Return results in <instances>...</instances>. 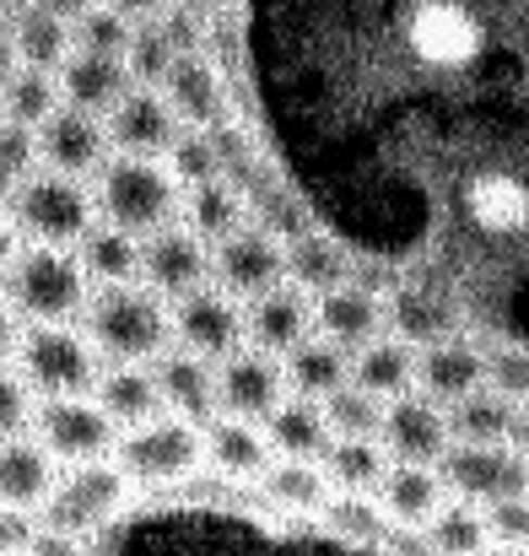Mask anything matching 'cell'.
<instances>
[{"mask_svg":"<svg viewBox=\"0 0 529 556\" xmlns=\"http://www.w3.org/2000/svg\"><path fill=\"white\" fill-rule=\"evenodd\" d=\"M443 503H449L443 476L427 465H389V476L378 486V508H383L389 530H427L443 514Z\"/></svg>","mask_w":529,"mask_h":556,"instance_id":"cell-25","label":"cell"},{"mask_svg":"<svg viewBox=\"0 0 529 556\" xmlns=\"http://www.w3.org/2000/svg\"><path fill=\"white\" fill-rule=\"evenodd\" d=\"M205 465L227 481H260L276 454H270V438L265 427H249V421H227V416H211L205 421Z\"/></svg>","mask_w":529,"mask_h":556,"instance_id":"cell-28","label":"cell"},{"mask_svg":"<svg viewBox=\"0 0 529 556\" xmlns=\"http://www.w3.org/2000/svg\"><path fill=\"white\" fill-rule=\"evenodd\" d=\"M438 476H443V492L454 503H470V508H497V503L529 492V459L514 443H503V448H465V443H454L438 459Z\"/></svg>","mask_w":529,"mask_h":556,"instance_id":"cell-8","label":"cell"},{"mask_svg":"<svg viewBox=\"0 0 529 556\" xmlns=\"http://www.w3.org/2000/svg\"><path fill=\"white\" fill-rule=\"evenodd\" d=\"M514 421H519V405L503 400L497 389H476L459 405H449V438L465 443V448H503V443H514Z\"/></svg>","mask_w":529,"mask_h":556,"instance_id":"cell-31","label":"cell"},{"mask_svg":"<svg viewBox=\"0 0 529 556\" xmlns=\"http://www.w3.org/2000/svg\"><path fill=\"white\" fill-rule=\"evenodd\" d=\"M389 465H427L438 470V459L454 448L449 438V410L421 400V394H405L394 405H383V432H378Z\"/></svg>","mask_w":529,"mask_h":556,"instance_id":"cell-14","label":"cell"},{"mask_svg":"<svg viewBox=\"0 0 529 556\" xmlns=\"http://www.w3.org/2000/svg\"><path fill=\"white\" fill-rule=\"evenodd\" d=\"M33 546H38V525H33L27 514L0 508V556L5 552H33Z\"/></svg>","mask_w":529,"mask_h":556,"instance_id":"cell-51","label":"cell"},{"mask_svg":"<svg viewBox=\"0 0 529 556\" xmlns=\"http://www.w3.org/2000/svg\"><path fill=\"white\" fill-rule=\"evenodd\" d=\"M260 486H265V503L287 508V514H325V503H330V481L308 459H276L260 476Z\"/></svg>","mask_w":529,"mask_h":556,"instance_id":"cell-41","label":"cell"},{"mask_svg":"<svg viewBox=\"0 0 529 556\" xmlns=\"http://www.w3.org/2000/svg\"><path fill=\"white\" fill-rule=\"evenodd\" d=\"M103 125H109V147H119V157H141V163H163L174 152V141L184 136L168 98L163 92H141V87Z\"/></svg>","mask_w":529,"mask_h":556,"instance_id":"cell-17","label":"cell"},{"mask_svg":"<svg viewBox=\"0 0 529 556\" xmlns=\"http://www.w3.org/2000/svg\"><path fill=\"white\" fill-rule=\"evenodd\" d=\"M514 448H519V454L529 459V405L519 410V421H514Z\"/></svg>","mask_w":529,"mask_h":556,"instance_id":"cell-54","label":"cell"},{"mask_svg":"<svg viewBox=\"0 0 529 556\" xmlns=\"http://www.w3.org/2000/svg\"><path fill=\"white\" fill-rule=\"evenodd\" d=\"M178 54L174 43L158 33V16L147 22V27H136V38H130V49H125V71H130V87H141V92H163V81L174 76Z\"/></svg>","mask_w":529,"mask_h":556,"instance_id":"cell-44","label":"cell"},{"mask_svg":"<svg viewBox=\"0 0 529 556\" xmlns=\"http://www.w3.org/2000/svg\"><path fill=\"white\" fill-rule=\"evenodd\" d=\"M76 260H81L87 281H98V287H130V281L141 276V238H130V232L98 222V227L76 243Z\"/></svg>","mask_w":529,"mask_h":556,"instance_id":"cell-38","label":"cell"},{"mask_svg":"<svg viewBox=\"0 0 529 556\" xmlns=\"http://www.w3.org/2000/svg\"><path fill=\"white\" fill-rule=\"evenodd\" d=\"M60 109H65V98H60V76H54V71L16 65L11 81L0 87V119H5V125H22V130H33V136H38Z\"/></svg>","mask_w":529,"mask_h":556,"instance_id":"cell-34","label":"cell"},{"mask_svg":"<svg viewBox=\"0 0 529 556\" xmlns=\"http://www.w3.org/2000/svg\"><path fill=\"white\" fill-rule=\"evenodd\" d=\"M281 368H287V389H292L298 400H319V405H325L336 389H347V383H352V357H347L341 346L319 341V336H314V341H303Z\"/></svg>","mask_w":529,"mask_h":556,"instance_id":"cell-39","label":"cell"},{"mask_svg":"<svg viewBox=\"0 0 529 556\" xmlns=\"http://www.w3.org/2000/svg\"><path fill=\"white\" fill-rule=\"evenodd\" d=\"M347 281H352V254H347V243H336L330 232L314 227L308 238L287 243V287L303 292L308 303L341 292Z\"/></svg>","mask_w":529,"mask_h":556,"instance_id":"cell-27","label":"cell"},{"mask_svg":"<svg viewBox=\"0 0 529 556\" xmlns=\"http://www.w3.org/2000/svg\"><path fill=\"white\" fill-rule=\"evenodd\" d=\"M421 535H427L432 556H487V546H492L487 514L470 508V503H454V497L443 503V514H438Z\"/></svg>","mask_w":529,"mask_h":556,"instance_id":"cell-42","label":"cell"},{"mask_svg":"<svg viewBox=\"0 0 529 556\" xmlns=\"http://www.w3.org/2000/svg\"><path fill=\"white\" fill-rule=\"evenodd\" d=\"M33 432H38L49 459H65V470L71 465H92L109 448H119V427L92 400H43L33 410Z\"/></svg>","mask_w":529,"mask_h":556,"instance_id":"cell-10","label":"cell"},{"mask_svg":"<svg viewBox=\"0 0 529 556\" xmlns=\"http://www.w3.org/2000/svg\"><path fill=\"white\" fill-rule=\"evenodd\" d=\"M5 222L33 238V249H76L92 227H98V205L76 179L60 174H33L27 185L11 194Z\"/></svg>","mask_w":529,"mask_h":556,"instance_id":"cell-4","label":"cell"},{"mask_svg":"<svg viewBox=\"0 0 529 556\" xmlns=\"http://www.w3.org/2000/svg\"><path fill=\"white\" fill-rule=\"evenodd\" d=\"M5 43H11L16 65H33V71H60L76 54L71 16L54 11V5H22V11H11L5 16Z\"/></svg>","mask_w":529,"mask_h":556,"instance_id":"cell-23","label":"cell"},{"mask_svg":"<svg viewBox=\"0 0 529 556\" xmlns=\"http://www.w3.org/2000/svg\"><path fill=\"white\" fill-rule=\"evenodd\" d=\"M184 227L200 238V243H227L232 232H243L249 227V205H243V194L227 185V179H216V185H200L184 194Z\"/></svg>","mask_w":529,"mask_h":556,"instance_id":"cell-35","label":"cell"},{"mask_svg":"<svg viewBox=\"0 0 529 556\" xmlns=\"http://www.w3.org/2000/svg\"><path fill=\"white\" fill-rule=\"evenodd\" d=\"M336 535H347L356 546H373V541H389V519H383V508H378V497H336L330 492V503H325V514H319Z\"/></svg>","mask_w":529,"mask_h":556,"instance_id":"cell-46","label":"cell"},{"mask_svg":"<svg viewBox=\"0 0 529 556\" xmlns=\"http://www.w3.org/2000/svg\"><path fill=\"white\" fill-rule=\"evenodd\" d=\"M476 389H487V352L481 346H470L465 336L459 341H443V346H432V352H421L416 357V394L421 400H432V405H459L465 394H476Z\"/></svg>","mask_w":529,"mask_h":556,"instance_id":"cell-21","label":"cell"},{"mask_svg":"<svg viewBox=\"0 0 529 556\" xmlns=\"http://www.w3.org/2000/svg\"><path fill=\"white\" fill-rule=\"evenodd\" d=\"M211 276H216V292H227L232 303H254L287 287V243H276L260 227H243L211 249Z\"/></svg>","mask_w":529,"mask_h":556,"instance_id":"cell-9","label":"cell"},{"mask_svg":"<svg viewBox=\"0 0 529 556\" xmlns=\"http://www.w3.org/2000/svg\"><path fill=\"white\" fill-rule=\"evenodd\" d=\"M54 76H60V98H65V109L92 114V119H109V114L136 92V87H130V71H125L119 54H87V49H76Z\"/></svg>","mask_w":529,"mask_h":556,"instance_id":"cell-20","label":"cell"},{"mask_svg":"<svg viewBox=\"0 0 529 556\" xmlns=\"http://www.w3.org/2000/svg\"><path fill=\"white\" fill-rule=\"evenodd\" d=\"M211 281V243H200L189 227H168L141 243V287L158 298H189Z\"/></svg>","mask_w":529,"mask_h":556,"instance_id":"cell-16","label":"cell"},{"mask_svg":"<svg viewBox=\"0 0 529 556\" xmlns=\"http://www.w3.org/2000/svg\"><path fill=\"white\" fill-rule=\"evenodd\" d=\"M314 336L330 341V346H341L347 357H356L362 346L383 341V303L367 298V292H356V287H341V292H330V298L314 303Z\"/></svg>","mask_w":529,"mask_h":556,"instance_id":"cell-26","label":"cell"},{"mask_svg":"<svg viewBox=\"0 0 529 556\" xmlns=\"http://www.w3.org/2000/svg\"><path fill=\"white\" fill-rule=\"evenodd\" d=\"M281 405H287V368L276 357L243 346L238 357H227L216 368V416L265 427Z\"/></svg>","mask_w":529,"mask_h":556,"instance_id":"cell-12","label":"cell"},{"mask_svg":"<svg viewBox=\"0 0 529 556\" xmlns=\"http://www.w3.org/2000/svg\"><path fill=\"white\" fill-rule=\"evenodd\" d=\"M87 346L109 368H152L174 346V314L147 287H98L87 303Z\"/></svg>","mask_w":529,"mask_h":556,"instance_id":"cell-1","label":"cell"},{"mask_svg":"<svg viewBox=\"0 0 529 556\" xmlns=\"http://www.w3.org/2000/svg\"><path fill=\"white\" fill-rule=\"evenodd\" d=\"M405 43H411V54H416L421 65H432V71H459V65H470V60L481 54L487 27H481V16L465 11V5H416V11L405 16Z\"/></svg>","mask_w":529,"mask_h":556,"instance_id":"cell-13","label":"cell"},{"mask_svg":"<svg viewBox=\"0 0 529 556\" xmlns=\"http://www.w3.org/2000/svg\"><path fill=\"white\" fill-rule=\"evenodd\" d=\"M383 336L421 357V352H432V346H443V341H459V308H454L443 292L400 287V292L383 303Z\"/></svg>","mask_w":529,"mask_h":556,"instance_id":"cell-18","label":"cell"},{"mask_svg":"<svg viewBox=\"0 0 529 556\" xmlns=\"http://www.w3.org/2000/svg\"><path fill=\"white\" fill-rule=\"evenodd\" d=\"M114 465L125 470V481H147V486H168V481H189L205 465V427L184 421V416H158L136 432L119 438Z\"/></svg>","mask_w":529,"mask_h":556,"instance_id":"cell-6","label":"cell"},{"mask_svg":"<svg viewBox=\"0 0 529 556\" xmlns=\"http://www.w3.org/2000/svg\"><path fill=\"white\" fill-rule=\"evenodd\" d=\"M125 470L114 459H92V465H71L60 470L49 503H43V535L71 541V535H92L103 530L119 508H125Z\"/></svg>","mask_w":529,"mask_h":556,"instance_id":"cell-5","label":"cell"},{"mask_svg":"<svg viewBox=\"0 0 529 556\" xmlns=\"http://www.w3.org/2000/svg\"><path fill=\"white\" fill-rule=\"evenodd\" d=\"M33 163H38V136L0 119V205H11V194L33 179Z\"/></svg>","mask_w":529,"mask_h":556,"instance_id":"cell-47","label":"cell"},{"mask_svg":"<svg viewBox=\"0 0 529 556\" xmlns=\"http://www.w3.org/2000/svg\"><path fill=\"white\" fill-rule=\"evenodd\" d=\"M163 168L174 174V185L184 189V194L222 179V157H216V147H211L205 130H184V136L174 141V152L163 157Z\"/></svg>","mask_w":529,"mask_h":556,"instance_id":"cell-45","label":"cell"},{"mask_svg":"<svg viewBox=\"0 0 529 556\" xmlns=\"http://www.w3.org/2000/svg\"><path fill=\"white\" fill-rule=\"evenodd\" d=\"M265 438H270V454H276V459H308V465H319L325 448H330L325 405H319V400L287 394V405L265 421Z\"/></svg>","mask_w":529,"mask_h":556,"instance_id":"cell-32","label":"cell"},{"mask_svg":"<svg viewBox=\"0 0 529 556\" xmlns=\"http://www.w3.org/2000/svg\"><path fill=\"white\" fill-rule=\"evenodd\" d=\"M11 260H16V227H11V222H5V211H0V281H5Z\"/></svg>","mask_w":529,"mask_h":556,"instance_id":"cell-53","label":"cell"},{"mask_svg":"<svg viewBox=\"0 0 529 556\" xmlns=\"http://www.w3.org/2000/svg\"><path fill=\"white\" fill-rule=\"evenodd\" d=\"M16 368H22V383L43 400H87L103 378L98 352L71 325L65 330H27L16 346Z\"/></svg>","mask_w":529,"mask_h":556,"instance_id":"cell-7","label":"cell"},{"mask_svg":"<svg viewBox=\"0 0 529 556\" xmlns=\"http://www.w3.org/2000/svg\"><path fill=\"white\" fill-rule=\"evenodd\" d=\"M481 514H487L492 546H519V552H529V492L497 503V508H481Z\"/></svg>","mask_w":529,"mask_h":556,"instance_id":"cell-49","label":"cell"},{"mask_svg":"<svg viewBox=\"0 0 529 556\" xmlns=\"http://www.w3.org/2000/svg\"><path fill=\"white\" fill-rule=\"evenodd\" d=\"M152 16L158 11H136V5H87V11H71V33H76V49L125 60L136 27H147Z\"/></svg>","mask_w":529,"mask_h":556,"instance_id":"cell-40","label":"cell"},{"mask_svg":"<svg viewBox=\"0 0 529 556\" xmlns=\"http://www.w3.org/2000/svg\"><path fill=\"white\" fill-rule=\"evenodd\" d=\"M243 336H249L254 352L287 363L303 341H314V303L303 292H292V287H276V292H265V298L249 303Z\"/></svg>","mask_w":529,"mask_h":556,"instance_id":"cell-19","label":"cell"},{"mask_svg":"<svg viewBox=\"0 0 529 556\" xmlns=\"http://www.w3.org/2000/svg\"><path fill=\"white\" fill-rule=\"evenodd\" d=\"M38 163L60 179H98L109 168V125L76 109H60L43 130H38Z\"/></svg>","mask_w":529,"mask_h":556,"instance_id":"cell-15","label":"cell"},{"mask_svg":"<svg viewBox=\"0 0 529 556\" xmlns=\"http://www.w3.org/2000/svg\"><path fill=\"white\" fill-rule=\"evenodd\" d=\"M487 389H497L503 400H514L519 410L529 405V352L525 346H497L487 352Z\"/></svg>","mask_w":529,"mask_h":556,"instance_id":"cell-48","label":"cell"},{"mask_svg":"<svg viewBox=\"0 0 529 556\" xmlns=\"http://www.w3.org/2000/svg\"><path fill=\"white\" fill-rule=\"evenodd\" d=\"M0 298L33 330H65L76 314H87L92 281L71 249H33L27 243V249H16V260L0 281Z\"/></svg>","mask_w":529,"mask_h":556,"instance_id":"cell-2","label":"cell"},{"mask_svg":"<svg viewBox=\"0 0 529 556\" xmlns=\"http://www.w3.org/2000/svg\"><path fill=\"white\" fill-rule=\"evenodd\" d=\"M325 421H330V438H356V443H378L383 432V400H373L367 389H336L325 400Z\"/></svg>","mask_w":529,"mask_h":556,"instance_id":"cell-43","label":"cell"},{"mask_svg":"<svg viewBox=\"0 0 529 556\" xmlns=\"http://www.w3.org/2000/svg\"><path fill=\"white\" fill-rule=\"evenodd\" d=\"M319 470H325V481H330L336 497H378V486H383V476H389V454H383V443L330 438Z\"/></svg>","mask_w":529,"mask_h":556,"instance_id":"cell-33","label":"cell"},{"mask_svg":"<svg viewBox=\"0 0 529 556\" xmlns=\"http://www.w3.org/2000/svg\"><path fill=\"white\" fill-rule=\"evenodd\" d=\"M60 470L54 459L43 454L38 438H11L0 443V508L11 514H27V508H43L49 492H54Z\"/></svg>","mask_w":529,"mask_h":556,"instance_id":"cell-29","label":"cell"},{"mask_svg":"<svg viewBox=\"0 0 529 556\" xmlns=\"http://www.w3.org/2000/svg\"><path fill=\"white\" fill-rule=\"evenodd\" d=\"M243 308L227 298V292H216V287H200V292H189V298H178L174 303V346L178 352H189V357H200V363H227V357H238L243 352Z\"/></svg>","mask_w":529,"mask_h":556,"instance_id":"cell-11","label":"cell"},{"mask_svg":"<svg viewBox=\"0 0 529 556\" xmlns=\"http://www.w3.org/2000/svg\"><path fill=\"white\" fill-rule=\"evenodd\" d=\"M352 383L356 389H367L373 400H383V405H394V400H405V394H416V352H405L400 341H373V346H362L352 357Z\"/></svg>","mask_w":529,"mask_h":556,"instance_id":"cell-36","label":"cell"},{"mask_svg":"<svg viewBox=\"0 0 529 556\" xmlns=\"http://www.w3.org/2000/svg\"><path fill=\"white\" fill-rule=\"evenodd\" d=\"M16 325H22V319H16V314L5 308V298H0V363L16 357V346H22V330H16Z\"/></svg>","mask_w":529,"mask_h":556,"instance_id":"cell-52","label":"cell"},{"mask_svg":"<svg viewBox=\"0 0 529 556\" xmlns=\"http://www.w3.org/2000/svg\"><path fill=\"white\" fill-rule=\"evenodd\" d=\"M33 389L22 383V372H0V443L22 438V427L33 421Z\"/></svg>","mask_w":529,"mask_h":556,"instance_id":"cell-50","label":"cell"},{"mask_svg":"<svg viewBox=\"0 0 529 556\" xmlns=\"http://www.w3.org/2000/svg\"><path fill=\"white\" fill-rule=\"evenodd\" d=\"M487 556H529V552H519V546H487Z\"/></svg>","mask_w":529,"mask_h":556,"instance_id":"cell-55","label":"cell"},{"mask_svg":"<svg viewBox=\"0 0 529 556\" xmlns=\"http://www.w3.org/2000/svg\"><path fill=\"white\" fill-rule=\"evenodd\" d=\"M465 205H470V222L481 232H525L529 227V189L514 174H481L476 185L465 189Z\"/></svg>","mask_w":529,"mask_h":556,"instance_id":"cell-37","label":"cell"},{"mask_svg":"<svg viewBox=\"0 0 529 556\" xmlns=\"http://www.w3.org/2000/svg\"><path fill=\"white\" fill-rule=\"evenodd\" d=\"M92 405L119 427V438L163 416V394H158L152 368H103L98 389H92Z\"/></svg>","mask_w":529,"mask_h":556,"instance_id":"cell-30","label":"cell"},{"mask_svg":"<svg viewBox=\"0 0 529 556\" xmlns=\"http://www.w3.org/2000/svg\"><path fill=\"white\" fill-rule=\"evenodd\" d=\"M163 98H168V109L178 114L184 130H216V125H227V81H222V71L205 54L178 60L174 76L163 81Z\"/></svg>","mask_w":529,"mask_h":556,"instance_id":"cell-22","label":"cell"},{"mask_svg":"<svg viewBox=\"0 0 529 556\" xmlns=\"http://www.w3.org/2000/svg\"><path fill=\"white\" fill-rule=\"evenodd\" d=\"M152 378H158V394H163V410L168 416H184L194 427H205L216 416V368L168 346L158 363H152Z\"/></svg>","mask_w":529,"mask_h":556,"instance_id":"cell-24","label":"cell"},{"mask_svg":"<svg viewBox=\"0 0 529 556\" xmlns=\"http://www.w3.org/2000/svg\"><path fill=\"white\" fill-rule=\"evenodd\" d=\"M92 205H98V222L147 243L174 227V216L184 211V189L174 185V174L163 163L109 157V168L98 174V189H92Z\"/></svg>","mask_w":529,"mask_h":556,"instance_id":"cell-3","label":"cell"}]
</instances>
